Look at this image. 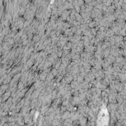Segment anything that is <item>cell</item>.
I'll use <instances>...</instances> for the list:
<instances>
[{
	"label": "cell",
	"mask_w": 126,
	"mask_h": 126,
	"mask_svg": "<svg viewBox=\"0 0 126 126\" xmlns=\"http://www.w3.org/2000/svg\"><path fill=\"white\" fill-rule=\"evenodd\" d=\"M109 123V114L107 111H101L97 123L98 126H107Z\"/></svg>",
	"instance_id": "1"
}]
</instances>
